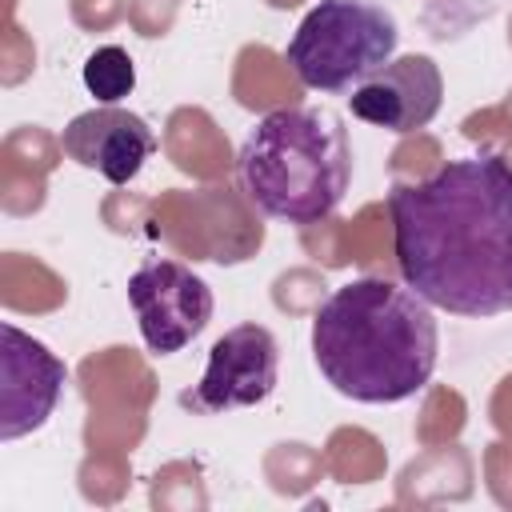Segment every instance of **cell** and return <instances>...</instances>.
I'll return each instance as SVG.
<instances>
[{"label":"cell","mask_w":512,"mask_h":512,"mask_svg":"<svg viewBox=\"0 0 512 512\" xmlns=\"http://www.w3.org/2000/svg\"><path fill=\"white\" fill-rule=\"evenodd\" d=\"M400 276L432 308L488 320L512 312V164L456 156L388 192Z\"/></svg>","instance_id":"6da1fadb"},{"label":"cell","mask_w":512,"mask_h":512,"mask_svg":"<svg viewBox=\"0 0 512 512\" xmlns=\"http://www.w3.org/2000/svg\"><path fill=\"white\" fill-rule=\"evenodd\" d=\"M312 360L320 376L356 404L412 400L440 360L432 304L384 276L348 280L332 288L312 316Z\"/></svg>","instance_id":"7a4b0ae2"},{"label":"cell","mask_w":512,"mask_h":512,"mask_svg":"<svg viewBox=\"0 0 512 512\" xmlns=\"http://www.w3.org/2000/svg\"><path fill=\"white\" fill-rule=\"evenodd\" d=\"M240 184L248 200L288 224L332 216L352 184V144L328 108H276L240 144Z\"/></svg>","instance_id":"3957f363"},{"label":"cell","mask_w":512,"mask_h":512,"mask_svg":"<svg viewBox=\"0 0 512 512\" xmlns=\"http://www.w3.org/2000/svg\"><path fill=\"white\" fill-rule=\"evenodd\" d=\"M400 44L396 16L372 0H320L292 32L284 60L316 92H348L376 76Z\"/></svg>","instance_id":"277c9868"},{"label":"cell","mask_w":512,"mask_h":512,"mask_svg":"<svg viewBox=\"0 0 512 512\" xmlns=\"http://www.w3.org/2000/svg\"><path fill=\"white\" fill-rule=\"evenodd\" d=\"M128 304L136 312L148 352L172 356L188 348L212 320V288L180 260H144L128 276Z\"/></svg>","instance_id":"5b68a950"},{"label":"cell","mask_w":512,"mask_h":512,"mask_svg":"<svg viewBox=\"0 0 512 512\" xmlns=\"http://www.w3.org/2000/svg\"><path fill=\"white\" fill-rule=\"evenodd\" d=\"M276 380H280L276 336L264 324H236L212 344L200 384L184 392L180 404L204 416H216L228 408H252L272 396Z\"/></svg>","instance_id":"8992f818"},{"label":"cell","mask_w":512,"mask_h":512,"mask_svg":"<svg viewBox=\"0 0 512 512\" xmlns=\"http://www.w3.org/2000/svg\"><path fill=\"white\" fill-rule=\"evenodd\" d=\"M0 340V440H20L44 428L56 412L68 384V364L16 324H4Z\"/></svg>","instance_id":"52a82bcc"},{"label":"cell","mask_w":512,"mask_h":512,"mask_svg":"<svg viewBox=\"0 0 512 512\" xmlns=\"http://www.w3.org/2000/svg\"><path fill=\"white\" fill-rule=\"evenodd\" d=\"M352 116L388 128V132H416L436 120L444 104V76L432 56H392L376 76L352 88L348 96Z\"/></svg>","instance_id":"ba28073f"},{"label":"cell","mask_w":512,"mask_h":512,"mask_svg":"<svg viewBox=\"0 0 512 512\" xmlns=\"http://www.w3.org/2000/svg\"><path fill=\"white\" fill-rule=\"evenodd\" d=\"M60 152L72 164L100 172L108 184H132L152 160L156 136L144 116L116 104H100L68 120V128L60 132Z\"/></svg>","instance_id":"9c48e42d"},{"label":"cell","mask_w":512,"mask_h":512,"mask_svg":"<svg viewBox=\"0 0 512 512\" xmlns=\"http://www.w3.org/2000/svg\"><path fill=\"white\" fill-rule=\"evenodd\" d=\"M84 88L100 100V104H120L124 96H132L136 88V64L120 44H104L84 60Z\"/></svg>","instance_id":"30bf717a"}]
</instances>
